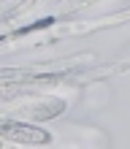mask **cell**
<instances>
[{
	"label": "cell",
	"mask_w": 130,
	"mask_h": 149,
	"mask_svg": "<svg viewBox=\"0 0 130 149\" xmlns=\"http://www.w3.org/2000/svg\"><path fill=\"white\" fill-rule=\"evenodd\" d=\"M0 136L11 138V141H22V144H46L51 138L46 130L33 127V125H22V122H6V125H0Z\"/></svg>",
	"instance_id": "cell-1"
},
{
	"label": "cell",
	"mask_w": 130,
	"mask_h": 149,
	"mask_svg": "<svg viewBox=\"0 0 130 149\" xmlns=\"http://www.w3.org/2000/svg\"><path fill=\"white\" fill-rule=\"evenodd\" d=\"M54 22L51 16H46V19H38V22H33V24H27V27H22L16 36H24V33H33V30H43V27H49V24Z\"/></svg>",
	"instance_id": "cell-2"
}]
</instances>
